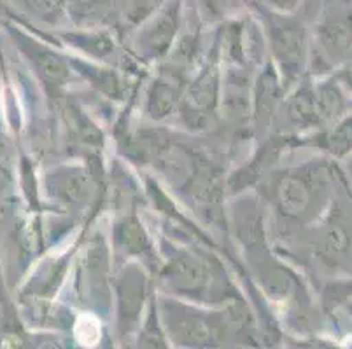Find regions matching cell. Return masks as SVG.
Listing matches in <instances>:
<instances>
[{
  "mask_svg": "<svg viewBox=\"0 0 352 349\" xmlns=\"http://www.w3.org/2000/svg\"><path fill=\"white\" fill-rule=\"evenodd\" d=\"M265 16L272 54L284 79L291 81L305 65L307 32L298 19L289 18V14L267 11Z\"/></svg>",
  "mask_w": 352,
  "mask_h": 349,
  "instance_id": "obj_1",
  "label": "cell"
},
{
  "mask_svg": "<svg viewBox=\"0 0 352 349\" xmlns=\"http://www.w3.org/2000/svg\"><path fill=\"white\" fill-rule=\"evenodd\" d=\"M163 318L170 339L181 346H209L228 330L226 323L177 302H163Z\"/></svg>",
  "mask_w": 352,
  "mask_h": 349,
  "instance_id": "obj_2",
  "label": "cell"
},
{
  "mask_svg": "<svg viewBox=\"0 0 352 349\" xmlns=\"http://www.w3.org/2000/svg\"><path fill=\"white\" fill-rule=\"evenodd\" d=\"M6 30L16 47L28 58V62L34 65L35 72L39 73L44 86L50 93H56L69 81V67L65 60L58 53L43 46L39 40H35L30 34H25L21 28L14 25L12 19H2Z\"/></svg>",
  "mask_w": 352,
  "mask_h": 349,
  "instance_id": "obj_3",
  "label": "cell"
},
{
  "mask_svg": "<svg viewBox=\"0 0 352 349\" xmlns=\"http://www.w3.org/2000/svg\"><path fill=\"white\" fill-rule=\"evenodd\" d=\"M219 100V73L216 65H209L182 96L181 110L191 128H204L212 121Z\"/></svg>",
  "mask_w": 352,
  "mask_h": 349,
  "instance_id": "obj_4",
  "label": "cell"
},
{
  "mask_svg": "<svg viewBox=\"0 0 352 349\" xmlns=\"http://www.w3.org/2000/svg\"><path fill=\"white\" fill-rule=\"evenodd\" d=\"M314 185L300 173H284L272 182V200L286 219L302 220L314 206Z\"/></svg>",
  "mask_w": 352,
  "mask_h": 349,
  "instance_id": "obj_5",
  "label": "cell"
},
{
  "mask_svg": "<svg viewBox=\"0 0 352 349\" xmlns=\"http://www.w3.org/2000/svg\"><path fill=\"white\" fill-rule=\"evenodd\" d=\"M181 0H168L153 14L140 34V46L149 58L165 56L181 27Z\"/></svg>",
  "mask_w": 352,
  "mask_h": 349,
  "instance_id": "obj_6",
  "label": "cell"
},
{
  "mask_svg": "<svg viewBox=\"0 0 352 349\" xmlns=\"http://www.w3.org/2000/svg\"><path fill=\"white\" fill-rule=\"evenodd\" d=\"M319 44L328 53L340 54L352 46V8L337 2L326 5L318 25Z\"/></svg>",
  "mask_w": 352,
  "mask_h": 349,
  "instance_id": "obj_7",
  "label": "cell"
},
{
  "mask_svg": "<svg viewBox=\"0 0 352 349\" xmlns=\"http://www.w3.org/2000/svg\"><path fill=\"white\" fill-rule=\"evenodd\" d=\"M120 297V330L130 332L139 322L146 300V278L139 267H128L118 280Z\"/></svg>",
  "mask_w": 352,
  "mask_h": 349,
  "instance_id": "obj_8",
  "label": "cell"
},
{
  "mask_svg": "<svg viewBox=\"0 0 352 349\" xmlns=\"http://www.w3.org/2000/svg\"><path fill=\"white\" fill-rule=\"evenodd\" d=\"M165 276L172 287L184 296L200 297L209 283V271L197 257L190 254H179L168 262Z\"/></svg>",
  "mask_w": 352,
  "mask_h": 349,
  "instance_id": "obj_9",
  "label": "cell"
},
{
  "mask_svg": "<svg viewBox=\"0 0 352 349\" xmlns=\"http://www.w3.org/2000/svg\"><path fill=\"white\" fill-rule=\"evenodd\" d=\"M50 189L62 203L79 208L85 206L91 196V178L85 169H63L51 177Z\"/></svg>",
  "mask_w": 352,
  "mask_h": 349,
  "instance_id": "obj_10",
  "label": "cell"
},
{
  "mask_svg": "<svg viewBox=\"0 0 352 349\" xmlns=\"http://www.w3.org/2000/svg\"><path fill=\"white\" fill-rule=\"evenodd\" d=\"M256 126H267L280 105V81L274 67L268 65L254 86Z\"/></svg>",
  "mask_w": 352,
  "mask_h": 349,
  "instance_id": "obj_11",
  "label": "cell"
},
{
  "mask_svg": "<svg viewBox=\"0 0 352 349\" xmlns=\"http://www.w3.org/2000/svg\"><path fill=\"white\" fill-rule=\"evenodd\" d=\"M181 100L182 91L177 79L175 77H170V79L158 77L149 89L146 107L153 119L162 121L181 107Z\"/></svg>",
  "mask_w": 352,
  "mask_h": 349,
  "instance_id": "obj_12",
  "label": "cell"
},
{
  "mask_svg": "<svg viewBox=\"0 0 352 349\" xmlns=\"http://www.w3.org/2000/svg\"><path fill=\"white\" fill-rule=\"evenodd\" d=\"M63 119H65L67 130H69L72 140L81 147L95 149L102 143L100 130L72 104H67V107L63 108Z\"/></svg>",
  "mask_w": 352,
  "mask_h": 349,
  "instance_id": "obj_13",
  "label": "cell"
},
{
  "mask_svg": "<svg viewBox=\"0 0 352 349\" xmlns=\"http://www.w3.org/2000/svg\"><path fill=\"white\" fill-rule=\"evenodd\" d=\"M318 101L314 100L310 93H307V89H300L286 105V119L293 128L312 126L314 123H318Z\"/></svg>",
  "mask_w": 352,
  "mask_h": 349,
  "instance_id": "obj_14",
  "label": "cell"
},
{
  "mask_svg": "<svg viewBox=\"0 0 352 349\" xmlns=\"http://www.w3.org/2000/svg\"><path fill=\"white\" fill-rule=\"evenodd\" d=\"M25 12L46 25H56L69 8V0H14Z\"/></svg>",
  "mask_w": 352,
  "mask_h": 349,
  "instance_id": "obj_15",
  "label": "cell"
},
{
  "mask_svg": "<svg viewBox=\"0 0 352 349\" xmlns=\"http://www.w3.org/2000/svg\"><path fill=\"white\" fill-rule=\"evenodd\" d=\"M118 246L124 248L128 254L144 255L149 252V241L142 226L135 219H124L116 227Z\"/></svg>",
  "mask_w": 352,
  "mask_h": 349,
  "instance_id": "obj_16",
  "label": "cell"
},
{
  "mask_svg": "<svg viewBox=\"0 0 352 349\" xmlns=\"http://www.w3.org/2000/svg\"><path fill=\"white\" fill-rule=\"evenodd\" d=\"M251 105V95H249L248 82L244 79L230 81L226 86L225 95V110L232 119H242L249 112Z\"/></svg>",
  "mask_w": 352,
  "mask_h": 349,
  "instance_id": "obj_17",
  "label": "cell"
},
{
  "mask_svg": "<svg viewBox=\"0 0 352 349\" xmlns=\"http://www.w3.org/2000/svg\"><path fill=\"white\" fill-rule=\"evenodd\" d=\"M70 38L76 46L95 53L97 56H104L114 49V43L107 37V34H72Z\"/></svg>",
  "mask_w": 352,
  "mask_h": 349,
  "instance_id": "obj_18",
  "label": "cell"
},
{
  "mask_svg": "<svg viewBox=\"0 0 352 349\" xmlns=\"http://www.w3.org/2000/svg\"><path fill=\"white\" fill-rule=\"evenodd\" d=\"M168 0H128L126 2V18L132 25H139L151 18L160 8L166 4Z\"/></svg>",
  "mask_w": 352,
  "mask_h": 349,
  "instance_id": "obj_19",
  "label": "cell"
},
{
  "mask_svg": "<svg viewBox=\"0 0 352 349\" xmlns=\"http://www.w3.org/2000/svg\"><path fill=\"white\" fill-rule=\"evenodd\" d=\"M328 147L335 154L347 152L352 147V121L340 124L333 133L328 134Z\"/></svg>",
  "mask_w": 352,
  "mask_h": 349,
  "instance_id": "obj_20",
  "label": "cell"
},
{
  "mask_svg": "<svg viewBox=\"0 0 352 349\" xmlns=\"http://www.w3.org/2000/svg\"><path fill=\"white\" fill-rule=\"evenodd\" d=\"M345 246H347V234H345V230L340 229V227H333V229H329L324 241L326 252L333 255L340 254Z\"/></svg>",
  "mask_w": 352,
  "mask_h": 349,
  "instance_id": "obj_21",
  "label": "cell"
},
{
  "mask_svg": "<svg viewBox=\"0 0 352 349\" xmlns=\"http://www.w3.org/2000/svg\"><path fill=\"white\" fill-rule=\"evenodd\" d=\"M267 11L279 12V14H291L298 9L302 0H256Z\"/></svg>",
  "mask_w": 352,
  "mask_h": 349,
  "instance_id": "obj_22",
  "label": "cell"
},
{
  "mask_svg": "<svg viewBox=\"0 0 352 349\" xmlns=\"http://www.w3.org/2000/svg\"><path fill=\"white\" fill-rule=\"evenodd\" d=\"M198 2H200L201 9L214 19L223 18L230 5V0H198Z\"/></svg>",
  "mask_w": 352,
  "mask_h": 349,
  "instance_id": "obj_23",
  "label": "cell"
},
{
  "mask_svg": "<svg viewBox=\"0 0 352 349\" xmlns=\"http://www.w3.org/2000/svg\"><path fill=\"white\" fill-rule=\"evenodd\" d=\"M9 159V143L6 139V133L0 128V168H4Z\"/></svg>",
  "mask_w": 352,
  "mask_h": 349,
  "instance_id": "obj_24",
  "label": "cell"
},
{
  "mask_svg": "<svg viewBox=\"0 0 352 349\" xmlns=\"http://www.w3.org/2000/svg\"><path fill=\"white\" fill-rule=\"evenodd\" d=\"M2 19H16L14 11L11 9V4L8 0H0V21Z\"/></svg>",
  "mask_w": 352,
  "mask_h": 349,
  "instance_id": "obj_25",
  "label": "cell"
},
{
  "mask_svg": "<svg viewBox=\"0 0 352 349\" xmlns=\"http://www.w3.org/2000/svg\"><path fill=\"white\" fill-rule=\"evenodd\" d=\"M0 302H6V287L4 278H2V269H0Z\"/></svg>",
  "mask_w": 352,
  "mask_h": 349,
  "instance_id": "obj_26",
  "label": "cell"
}]
</instances>
